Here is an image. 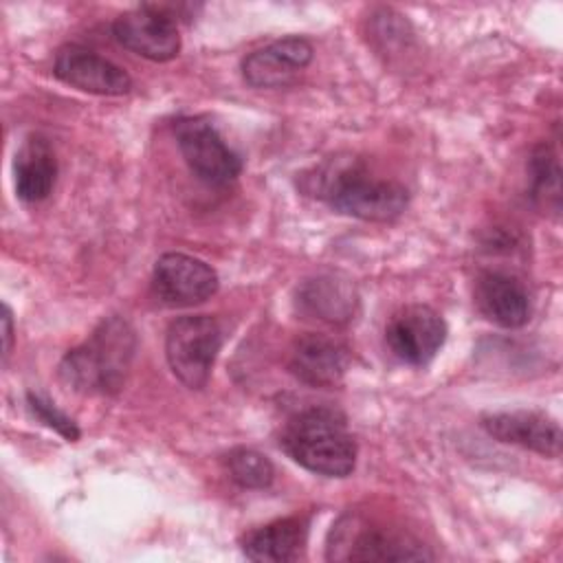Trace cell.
Here are the masks:
<instances>
[{
  "instance_id": "obj_1",
  "label": "cell",
  "mask_w": 563,
  "mask_h": 563,
  "mask_svg": "<svg viewBox=\"0 0 563 563\" xmlns=\"http://www.w3.org/2000/svg\"><path fill=\"white\" fill-rule=\"evenodd\" d=\"M136 334L123 317L103 319L92 334L59 363L62 380L81 394H117L128 376Z\"/></svg>"
},
{
  "instance_id": "obj_2",
  "label": "cell",
  "mask_w": 563,
  "mask_h": 563,
  "mask_svg": "<svg viewBox=\"0 0 563 563\" xmlns=\"http://www.w3.org/2000/svg\"><path fill=\"white\" fill-rule=\"evenodd\" d=\"M279 446L317 475L347 477L356 466V442L345 418L328 407H310L292 416L279 435Z\"/></svg>"
},
{
  "instance_id": "obj_3",
  "label": "cell",
  "mask_w": 563,
  "mask_h": 563,
  "mask_svg": "<svg viewBox=\"0 0 563 563\" xmlns=\"http://www.w3.org/2000/svg\"><path fill=\"white\" fill-rule=\"evenodd\" d=\"M317 180V196L334 211L367 222H391L409 202V194L400 183L374 178L354 161L319 169Z\"/></svg>"
},
{
  "instance_id": "obj_4",
  "label": "cell",
  "mask_w": 563,
  "mask_h": 563,
  "mask_svg": "<svg viewBox=\"0 0 563 563\" xmlns=\"http://www.w3.org/2000/svg\"><path fill=\"white\" fill-rule=\"evenodd\" d=\"M220 347L222 328L209 314H185L167 328L165 356L169 369L189 389H202L209 383Z\"/></svg>"
},
{
  "instance_id": "obj_5",
  "label": "cell",
  "mask_w": 563,
  "mask_h": 563,
  "mask_svg": "<svg viewBox=\"0 0 563 563\" xmlns=\"http://www.w3.org/2000/svg\"><path fill=\"white\" fill-rule=\"evenodd\" d=\"M328 559L336 561H416L433 559L407 534L345 517L332 530Z\"/></svg>"
},
{
  "instance_id": "obj_6",
  "label": "cell",
  "mask_w": 563,
  "mask_h": 563,
  "mask_svg": "<svg viewBox=\"0 0 563 563\" xmlns=\"http://www.w3.org/2000/svg\"><path fill=\"white\" fill-rule=\"evenodd\" d=\"M174 136L185 163L202 183L224 187L240 176V156L205 117H178L174 121Z\"/></svg>"
},
{
  "instance_id": "obj_7",
  "label": "cell",
  "mask_w": 563,
  "mask_h": 563,
  "mask_svg": "<svg viewBox=\"0 0 563 563\" xmlns=\"http://www.w3.org/2000/svg\"><path fill=\"white\" fill-rule=\"evenodd\" d=\"M112 35L123 48L150 62H169L180 51L176 18L161 4H143L121 13L112 24Z\"/></svg>"
},
{
  "instance_id": "obj_8",
  "label": "cell",
  "mask_w": 563,
  "mask_h": 563,
  "mask_svg": "<svg viewBox=\"0 0 563 563\" xmlns=\"http://www.w3.org/2000/svg\"><path fill=\"white\" fill-rule=\"evenodd\" d=\"M446 341V323L438 310L424 303L400 308L385 328L389 352L407 365H427Z\"/></svg>"
},
{
  "instance_id": "obj_9",
  "label": "cell",
  "mask_w": 563,
  "mask_h": 563,
  "mask_svg": "<svg viewBox=\"0 0 563 563\" xmlns=\"http://www.w3.org/2000/svg\"><path fill=\"white\" fill-rule=\"evenodd\" d=\"M152 288L165 306H196L218 290L216 271L187 253H165L156 260Z\"/></svg>"
},
{
  "instance_id": "obj_10",
  "label": "cell",
  "mask_w": 563,
  "mask_h": 563,
  "mask_svg": "<svg viewBox=\"0 0 563 563\" xmlns=\"http://www.w3.org/2000/svg\"><path fill=\"white\" fill-rule=\"evenodd\" d=\"M53 73L66 86L90 95L119 97L132 88V77L119 64L79 44H66L57 51Z\"/></svg>"
},
{
  "instance_id": "obj_11",
  "label": "cell",
  "mask_w": 563,
  "mask_h": 563,
  "mask_svg": "<svg viewBox=\"0 0 563 563\" xmlns=\"http://www.w3.org/2000/svg\"><path fill=\"white\" fill-rule=\"evenodd\" d=\"M479 424L499 442L515 444L545 457H556L561 453V427L554 418L541 411H495L482 416Z\"/></svg>"
},
{
  "instance_id": "obj_12",
  "label": "cell",
  "mask_w": 563,
  "mask_h": 563,
  "mask_svg": "<svg viewBox=\"0 0 563 563\" xmlns=\"http://www.w3.org/2000/svg\"><path fill=\"white\" fill-rule=\"evenodd\" d=\"M312 44L306 37H282L249 53L242 59V75L253 88H282L312 62Z\"/></svg>"
},
{
  "instance_id": "obj_13",
  "label": "cell",
  "mask_w": 563,
  "mask_h": 563,
  "mask_svg": "<svg viewBox=\"0 0 563 563\" xmlns=\"http://www.w3.org/2000/svg\"><path fill=\"white\" fill-rule=\"evenodd\" d=\"M350 350L328 334H303L290 352V372L310 387H334L350 369Z\"/></svg>"
},
{
  "instance_id": "obj_14",
  "label": "cell",
  "mask_w": 563,
  "mask_h": 563,
  "mask_svg": "<svg viewBox=\"0 0 563 563\" xmlns=\"http://www.w3.org/2000/svg\"><path fill=\"white\" fill-rule=\"evenodd\" d=\"M479 312L501 328H521L530 319V299L523 284L501 271H484L475 284Z\"/></svg>"
},
{
  "instance_id": "obj_15",
  "label": "cell",
  "mask_w": 563,
  "mask_h": 563,
  "mask_svg": "<svg viewBox=\"0 0 563 563\" xmlns=\"http://www.w3.org/2000/svg\"><path fill=\"white\" fill-rule=\"evenodd\" d=\"M15 194L22 202H42L55 187L57 158L51 143L33 134L24 139L13 161Z\"/></svg>"
},
{
  "instance_id": "obj_16",
  "label": "cell",
  "mask_w": 563,
  "mask_h": 563,
  "mask_svg": "<svg viewBox=\"0 0 563 563\" xmlns=\"http://www.w3.org/2000/svg\"><path fill=\"white\" fill-rule=\"evenodd\" d=\"M308 534V519L284 517L260 526L242 537V552L257 563L295 561L301 554Z\"/></svg>"
},
{
  "instance_id": "obj_17",
  "label": "cell",
  "mask_w": 563,
  "mask_h": 563,
  "mask_svg": "<svg viewBox=\"0 0 563 563\" xmlns=\"http://www.w3.org/2000/svg\"><path fill=\"white\" fill-rule=\"evenodd\" d=\"M301 308L323 321L339 323L352 317L354 312V290L334 277H317L301 286L299 290Z\"/></svg>"
},
{
  "instance_id": "obj_18",
  "label": "cell",
  "mask_w": 563,
  "mask_h": 563,
  "mask_svg": "<svg viewBox=\"0 0 563 563\" xmlns=\"http://www.w3.org/2000/svg\"><path fill=\"white\" fill-rule=\"evenodd\" d=\"M227 471H229V477L242 488H266L275 477V468L271 460L264 453L246 446H238L229 451Z\"/></svg>"
},
{
  "instance_id": "obj_19",
  "label": "cell",
  "mask_w": 563,
  "mask_h": 563,
  "mask_svg": "<svg viewBox=\"0 0 563 563\" xmlns=\"http://www.w3.org/2000/svg\"><path fill=\"white\" fill-rule=\"evenodd\" d=\"M530 185H532V196L539 202L552 205L554 209H559V180H561V169H559V158L556 154L545 147L539 145L532 156H530Z\"/></svg>"
},
{
  "instance_id": "obj_20",
  "label": "cell",
  "mask_w": 563,
  "mask_h": 563,
  "mask_svg": "<svg viewBox=\"0 0 563 563\" xmlns=\"http://www.w3.org/2000/svg\"><path fill=\"white\" fill-rule=\"evenodd\" d=\"M26 405H29L31 413H33L42 424H46L48 429L57 431L64 440L75 442V440L81 435L77 422H75L70 416H66V413H64L55 402H51L46 396H42V394H37V391H29V394H26Z\"/></svg>"
},
{
  "instance_id": "obj_21",
  "label": "cell",
  "mask_w": 563,
  "mask_h": 563,
  "mask_svg": "<svg viewBox=\"0 0 563 563\" xmlns=\"http://www.w3.org/2000/svg\"><path fill=\"white\" fill-rule=\"evenodd\" d=\"M11 308L4 306V314H2V339H4V347H2V356L7 361V356L11 354V343H13V319H11Z\"/></svg>"
}]
</instances>
